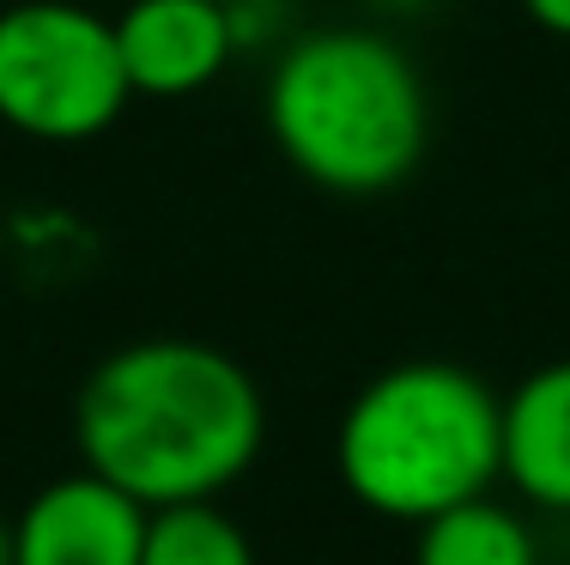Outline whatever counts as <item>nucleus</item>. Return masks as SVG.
Returning a JSON list of instances; mask_svg holds the SVG:
<instances>
[{
  "mask_svg": "<svg viewBox=\"0 0 570 565\" xmlns=\"http://www.w3.org/2000/svg\"><path fill=\"white\" fill-rule=\"evenodd\" d=\"M504 480L540 510H570V359H552L504 401Z\"/></svg>",
  "mask_w": 570,
  "mask_h": 565,
  "instance_id": "obj_7",
  "label": "nucleus"
},
{
  "mask_svg": "<svg viewBox=\"0 0 570 565\" xmlns=\"http://www.w3.org/2000/svg\"><path fill=\"white\" fill-rule=\"evenodd\" d=\"M73 438L91 475L116 480L146 510L219 499L249 475L267 438L255 377L230 353L183 334L116 347L86 377Z\"/></svg>",
  "mask_w": 570,
  "mask_h": 565,
  "instance_id": "obj_1",
  "label": "nucleus"
},
{
  "mask_svg": "<svg viewBox=\"0 0 570 565\" xmlns=\"http://www.w3.org/2000/svg\"><path fill=\"white\" fill-rule=\"evenodd\" d=\"M413 565H540V547L510 505L480 493L419 523Z\"/></svg>",
  "mask_w": 570,
  "mask_h": 565,
  "instance_id": "obj_8",
  "label": "nucleus"
},
{
  "mask_svg": "<svg viewBox=\"0 0 570 565\" xmlns=\"http://www.w3.org/2000/svg\"><path fill=\"white\" fill-rule=\"evenodd\" d=\"M128 98L110 19L79 0H19L0 12V123L12 134L43 146L98 140Z\"/></svg>",
  "mask_w": 570,
  "mask_h": 565,
  "instance_id": "obj_4",
  "label": "nucleus"
},
{
  "mask_svg": "<svg viewBox=\"0 0 570 565\" xmlns=\"http://www.w3.org/2000/svg\"><path fill=\"white\" fill-rule=\"evenodd\" d=\"M267 128L285 165L328 195H383L431 146V98L413 56L371 25L309 31L267 74Z\"/></svg>",
  "mask_w": 570,
  "mask_h": 565,
  "instance_id": "obj_2",
  "label": "nucleus"
},
{
  "mask_svg": "<svg viewBox=\"0 0 570 565\" xmlns=\"http://www.w3.org/2000/svg\"><path fill=\"white\" fill-rule=\"evenodd\" d=\"M140 565H255V547L237 529V517H225L213 499H188L158 505L146 517Z\"/></svg>",
  "mask_w": 570,
  "mask_h": 565,
  "instance_id": "obj_9",
  "label": "nucleus"
},
{
  "mask_svg": "<svg viewBox=\"0 0 570 565\" xmlns=\"http://www.w3.org/2000/svg\"><path fill=\"white\" fill-rule=\"evenodd\" d=\"M334 462L376 517L425 523L504 475V401L468 366L406 359L352 396Z\"/></svg>",
  "mask_w": 570,
  "mask_h": 565,
  "instance_id": "obj_3",
  "label": "nucleus"
},
{
  "mask_svg": "<svg viewBox=\"0 0 570 565\" xmlns=\"http://www.w3.org/2000/svg\"><path fill=\"white\" fill-rule=\"evenodd\" d=\"M0 565H12V523H0Z\"/></svg>",
  "mask_w": 570,
  "mask_h": 565,
  "instance_id": "obj_12",
  "label": "nucleus"
},
{
  "mask_svg": "<svg viewBox=\"0 0 570 565\" xmlns=\"http://www.w3.org/2000/svg\"><path fill=\"white\" fill-rule=\"evenodd\" d=\"M522 12L552 37H570V0H522Z\"/></svg>",
  "mask_w": 570,
  "mask_h": 565,
  "instance_id": "obj_10",
  "label": "nucleus"
},
{
  "mask_svg": "<svg viewBox=\"0 0 570 565\" xmlns=\"http://www.w3.org/2000/svg\"><path fill=\"white\" fill-rule=\"evenodd\" d=\"M116 49L140 98H195L237 56L230 0H128Z\"/></svg>",
  "mask_w": 570,
  "mask_h": 565,
  "instance_id": "obj_6",
  "label": "nucleus"
},
{
  "mask_svg": "<svg viewBox=\"0 0 570 565\" xmlns=\"http://www.w3.org/2000/svg\"><path fill=\"white\" fill-rule=\"evenodd\" d=\"M146 510L104 475L49 480L12 523V565H140Z\"/></svg>",
  "mask_w": 570,
  "mask_h": 565,
  "instance_id": "obj_5",
  "label": "nucleus"
},
{
  "mask_svg": "<svg viewBox=\"0 0 570 565\" xmlns=\"http://www.w3.org/2000/svg\"><path fill=\"white\" fill-rule=\"evenodd\" d=\"M376 12H419V7H431V0H371Z\"/></svg>",
  "mask_w": 570,
  "mask_h": 565,
  "instance_id": "obj_11",
  "label": "nucleus"
}]
</instances>
